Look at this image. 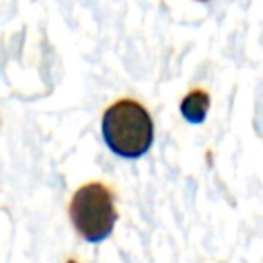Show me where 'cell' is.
Returning <instances> with one entry per match:
<instances>
[{
  "mask_svg": "<svg viewBox=\"0 0 263 263\" xmlns=\"http://www.w3.org/2000/svg\"><path fill=\"white\" fill-rule=\"evenodd\" d=\"M101 134L113 154L134 160L142 158L152 148L154 123L142 103L134 99H119L105 109Z\"/></svg>",
  "mask_w": 263,
  "mask_h": 263,
  "instance_id": "cell-1",
  "label": "cell"
},
{
  "mask_svg": "<svg viewBox=\"0 0 263 263\" xmlns=\"http://www.w3.org/2000/svg\"><path fill=\"white\" fill-rule=\"evenodd\" d=\"M68 214L76 234L92 245L109 238L117 222L113 193L105 183L99 181L86 183L76 189Z\"/></svg>",
  "mask_w": 263,
  "mask_h": 263,
  "instance_id": "cell-2",
  "label": "cell"
},
{
  "mask_svg": "<svg viewBox=\"0 0 263 263\" xmlns=\"http://www.w3.org/2000/svg\"><path fill=\"white\" fill-rule=\"evenodd\" d=\"M181 115L189 123H201L210 109V95L203 88H193L181 99Z\"/></svg>",
  "mask_w": 263,
  "mask_h": 263,
  "instance_id": "cell-3",
  "label": "cell"
},
{
  "mask_svg": "<svg viewBox=\"0 0 263 263\" xmlns=\"http://www.w3.org/2000/svg\"><path fill=\"white\" fill-rule=\"evenodd\" d=\"M66 263H76V261H72V259H70V261H66Z\"/></svg>",
  "mask_w": 263,
  "mask_h": 263,
  "instance_id": "cell-4",
  "label": "cell"
},
{
  "mask_svg": "<svg viewBox=\"0 0 263 263\" xmlns=\"http://www.w3.org/2000/svg\"><path fill=\"white\" fill-rule=\"evenodd\" d=\"M197 2H208V0H197Z\"/></svg>",
  "mask_w": 263,
  "mask_h": 263,
  "instance_id": "cell-5",
  "label": "cell"
}]
</instances>
